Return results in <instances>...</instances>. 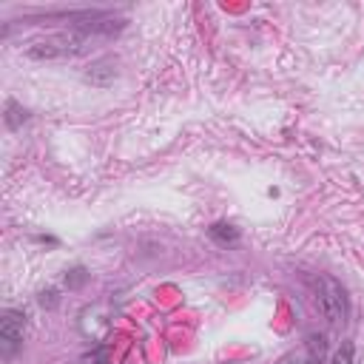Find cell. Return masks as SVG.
Instances as JSON below:
<instances>
[{"label":"cell","mask_w":364,"mask_h":364,"mask_svg":"<svg viewBox=\"0 0 364 364\" xmlns=\"http://www.w3.org/2000/svg\"><path fill=\"white\" fill-rule=\"evenodd\" d=\"M117 63L111 60V57H102V60H97V63H91V68L85 71V80L91 82V85H108L114 77H117V68H114Z\"/></svg>","instance_id":"obj_3"},{"label":"cell","mask_w":364,"mask_h":364,"mask_svg":"<svg viewBox=\"0 0 364 364\" xmlns=\"http://www.w3.org/2000/svg\"><path fill=\"white\" fill-rule=\"evenodd\" d=\"M276 364H304V358H299L296 353H290V355H282Z\"/></svg>","instance_id":"obj_9"},{"label":"cell","mask_w":364,"mask_h":364,"mask_svg":"<svg viewBox=\"0 0 364 364\" xmlns=\"http://www.w3.org/2000/svg\"><path fill=\"white\" fill-rule=\"evenodd\" d=\"M26 119H28L26 108H20L14 100H9V102H6V125H9V128H20Z\"/></svg>","instance_id":"obj_6"},{"label":"cell","mask_w":364,"mask_h":364,"mask_svg":"<svg viewBox=\"0 0 364 364\" xmlns=\"http://www.w3.org/2000/svg\"><path fill=\"white\" fill-rule=\"evenodd\" d=\"M74 276H71V282H68V287H77V284H82V279H85V270L82 267H77V270H71Z\"/></svg>","instance_id":"obj_8"},{"label":"cell","mask_w":364,"mask_h":364,"mask_svg":"<svg viewBox=\"0 0 364 364\" xmlns=\"http://www.w3.org/2000/svg\"><path fill=\"white\" fill-rule=\"evenodd\" d=\"M208 236H210L216 245H222V247L239 242V230H236L233 225H228V222H216V225H210V228H208Z\"/></svg>","instance_id":"obj_4"},{"label":"cell","mask_w":364,"mask_h":364,"mask_svg":"<svg viewBox=\"0 0 364 364\" xmlns=\"http://www.w3.org/2000/svg\"><path fill=\"white\" fill-rule=\"evenodd\" d=\"M23 330H26V313L23 310H3L0 318V355L11 361L23 347Z\"/></svg>","instance_id":"obj_2"},{"label":"cell","mask_w":364,"mask_h":364,"mask_svg":"<svg viewBox=\"0 0 364 364\" xmlns=\"http://www.w3.org/2000/svg\"><path fill=\"white\" fill-rule=\"evenodd\" d=\"M327 358V341L324 336H307V364H324Z\"/></svg>","instance_id":"obj_5"},{"label":"cell","mask_w":364,"mask_h":364,"mask_svg":"<svg viewBox=\"0 0 364 364\" xmlns=\"http://www.w3.org/2000/svg\"><path fill=\"white\" fill-rule=\"evenodd\" d=\"M316 301L327 321H344L347 318V290L333 276L316 279Z\"/></svg>","instance_id":"obj_1"},{"label":"cell","mask_w":364,"mask_h":364,"mask_svg":"<svg viewBox=\"0 0 364 364\" xmlns=\"http://www.w3.org/2000/svg\"><path fill=\"white\" fill-rule=\"evenodd\" d=\"M350 361H353V344H350V341H344V347L336 353L333 364H350Z\"/></svg>","instance_id":"obj_7"}]
</instances>
